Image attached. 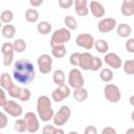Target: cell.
<instances>
[{"label": "cell", "mask_w": 134, "mask_h": 134, "mask_svg": "<svg viewBox=\"0 0 134 134\" xmlns=\"http://www.w3.org/2000/svg\"><path fill=\"white\" fill-rule=\"evenodd\" d=\"M36 77L34 64L27 59H21L14 63L13 79L20 85H28Z\"/></svg>", "instance_id": "1"}, {"label": "cell", "mask_w": 134, "mask_h": 134, "mask_svg": "<svg viewBox=\"0 0 134 134\" xmlns=\"http://www.w3.org/2000/svg\"><path fill=\"white\" fill-rule=\"evenodd\" d=\"M37 115L42 121H49L53 118L54 111L52 109L51 100L47 95H40L37 99Z\"/></svg>", "instance_id": "2"}, {"label": "cell", "mask_w": 134, "mask_h": 134, "mask_svg": "<svg viewBox=\"0 0 134 134\" xmlns=\"http://www.w3.org/2000/svg\"><path fill=\"white\" fill-rule=\"evenodd\" d=\"M70 39H71V31L68 28H66V27L59 28V29L54 30L53 34L51 35L50 46H53V45H65V43L70 41Z\"/></svg>", "instance_id": "3"}, {"label": "cell", "mask_w": 134, "mask_h": 134, "mask_svg": "<svg viewBox=\"0 0 134 134\" xmlns=\"http://www.w3.org/2000/svg\"><path fill=\"white\" fill-rule=\"evenodd\" d=\"M70 116H71V109H70V107L67 106V105H64V106H62L58 110V112L54 113L53 118H52L53 125L58 126V128H60L61 126H64L69 120Z\"/></svg>", "instance_id": "4"}, {"label": "cell", "mask_w": 134, "mask_h": 134, "mask_svg": "<svg viewBox=\"0 0 134 134\" xmlns=\"http://www.w3.org/2000/svg\"><path fill=\"white\" fill-rule=\"evenodd\" d=\"M85 84V80L83 74L79 68H72L68 74V86L73 89L83 88Z\"/></svg>", "instance_id": "5"}, {"label": "cell", "mask_w": 134, "mask_h": 134, "mask_svg": "<svg viewBox=\"0 0 134 134\" xmlns=\"http://www.w3.org/2000/svg\"><path fill=\"white\" fill-rule=\"evenodd\" d=\"M105 98L110 103H118L121 98V92L119 88L114 84H107L104 88Z\"/></svg>", "instance_id": "6"}, {"label": "cell", "mask_w": 134, "mask_h": 134, "mask_svg": "<svg viewBox=\"0 0 134 134\" xmlns=\"http://www.w3.org/2000/svg\"><path fill=\"white\" fill-rule=\"evenodd\" d=\"M37 63H38L39 71L43 74L49 73L52 69V58L47 53H43V54L39 55Z\"/></svg>", "instance_id": "7"}, {"label": "cell", "mask_w": 134, "mask_h": 134, "mask_svg": "<svg viewBox=\"0 0 134 134\" xmlns=\"http://www.w3.org/2000/svg\"><path fill=\"white\" fill-rule=\"evenodd\" d=\"M38 115L31 111L29 112H26L25 115H24V120L26 122V126H27V132L29 133H36L38 132V130L40 129V122H39V119H38Z\"/></svg>", "instance_id": "8"}, {"label": "cell", "mask_w": 134, "mask_h": 134, "mask_svg": "<svg viewBox=\"0 0 134 134\" xmlns=\"http://www.w3.org/2000/svg\"><path fill=\"white\" fill-rule=\"evenodd\" d=\"M94 43H95V40H94L93 36L90 34H87V32L80 34L75 38V44L79 47H82V48L87 49V50L91 49L94 46Z\"/></svg>", "instance_id": "9"}, {"label": "cell", "mask_w": 134, "mask_h": 134, "mask_svg": "<svg viewBox=\"0 0 134 134\" xmlns=\"http://www.w3.org/2000/svg\"><path fill=\"white\" fill-rule=\"evenodd\" d=\"M1 52L3 54V61H2L3 65L5 67L10 66L14 60V52H15L13 43H9V42L3 43L1 46Z\"/></svg>", "instance_id": "10"}, {"label": "cell", "mask_w": 134, "mask_h": 134, "mask_svg": "<svg viewBox=\"0 0 134 134\" xmlns=\"http://www.w3.org/2000/svg\"><path fill=\"white\" fill-rule=\"evenodd\" d=\"M2 109H3V112L14 117H20L23 113L22 107L16 100H13V99L7 100V103L2 107Z\"/></svg>", "instance_id": "11"}, {"label": "cell", "mask_w": 134, "mask_h": 134, "mask_svg": "<svg viewBox=\"0 0 134 134\" xmlns=\"http://www.w3.org/2000/svg\"><path fill=\"white\" fill-rule=\"evenodd\" d=\"M70 94H71L70 87L67 86L66 84H64V85L58 86V87L51 92V98H52V100H54L55 103H59V102H62L63 99H65L66 97H68Z\"/></svg>", "instance_id": "12"}, {"label": "cell", "mask_w": 134, "mask_h": 134, "mask_svg": "<svg viewBox=\"0 0 134 134\" xmlns=\"http://www.w3.org/2000/svg\"><path fill=\"white\" fill-rule=\"evenodd\" d=\"M116 27H117V23L114 18H104L100 19V21L97 23V29L102 34L110 32Z\"/></svg>", "instance_id": "13"}, {"label": "cell", "mask_w": 134, "mask_h": 134, "mask_svg": "<svg viewBox=\"0 0 134 134\" xmlns=\"http://www.w3.org/2000/svg\"><path fill=\"white\" fill-rule=\"evenodd\" d=\"M104 62L107 66H109L112 69H118L122 65V61L119 55H117L114 52H108L104 57Z\"/></svg>", "instance_id": "14"}, {"label": "cell", "mask_w": 134, "mask_h": 134, "mask_svg": "<svg viewBox=\"0 0 134 134\" xmlns=\"http://www.w3.org/2000/svg\"><path fill=\"white\" fill-rule=\"evenodd\" d=\"M89 10L91 12L93 17H95V18H102L105 16V13H106L104 5L100 2L94 1V0L89 2Z\"/></svg>", "instance_id": "15"}, {"label": "cell", "mask_w": 134, "mask_h": 134, "mask_svg": "<svg viewBox=\"0 0 134 134\" xmlns=\"http://www.w3.org/2000/svg\"><path fill=\"white\" fill-rule=\"evenodd\" d=\"M92 62H93V55L89 52H83L81 53V59H80V65L79 67L85 71L91 70L92 67Z\"/></svg>", "instance_id": "16"}, {"label": "cell", "mask_w": 134, "mask_h": 134, "mask_svg": "<svg viewBox=\"0 0 134 134\" xmlns=\"http://www.w3.org/2000/svg\"><path fill=\"white\" fill-rule=\"evenodd\" d=\"M73 6H74L75 13L81 17L87 16L88 13L90 12L89 7H88V1L87 0H75L73 3Z\"/></svg>", "instance_id": "17"}, {"label": "cell", "mask_w": 134, "mask_h": 134, "mask_svg": "<svg viewBox=\"0 0 134 134\" xmlns=\"http://www.w3.org/2000/svg\"><path fill=\"white\" fill-rule=\"evenodd\" d=\"M120 12L126 17L134 15V0H124L120 6Z\"/></svg>", "instance_id": "18"}, {"label": "cell", "mask_w": 134, "mask_h": 134, "mask_svg": "<svg viewBox=\"0 0 134 134\" xmlns=\"http://www.w3.org/2000/svg\"><path fill=\"white\" fill-rule=\"evenodd\" d=\"M15 84L13 82V79H12L10 74L8 72H3L0 76V86H1V88L8 91Z\"/></svg>", "instance_id": "19"}, {"label": "cell", "mask_w": 134, "mask_h": 134, "mask_svg": "<svg viewBox=\"0 0 134 134\" xmlns=\"http://www.w3.org/2000/svg\"><path fill=\"white\" fill-rule=\"evenodd\" d=\"M132 32V28L128 23H120L116 27V34L120 38H128Z\"/></svg>", "instance_id": "20"}, {"label": "cell", "mask_w": 134, "mask_h": 134, "mask_svg": "<svg viewBox=\"0 0 134 134\" xmlns=\"http://www.w3.org/2000/svg\"><path fill=\"white\" fill-rule=\"evenodd\" d=\"M52 81L57 86H61L64 85L66 82V76H65V72L62 69H57L53 71L52 73Z\"/></svg>", "instance_id": "21"}, {"label": "cell", "mask_w": 134, "mask_h": 134, "mask_svg": "<svg viewBox=\"0 0 134 134\" xmlns=\"http://www.w3.org/2000/svg\"><path fill=\"white\" fill-rule=\"evenodd\" d=\"M1 34L5 39H13L16 35V27L12 24H5L1 29Z\"/></svg>", "instance_id": "22"}, {"label": "cell", "mask_w": 134, "mask_h": 134, "mask_svg": "<svg viewBox=\"0 0 134 134\" xmlns=\"http://www.w3.org/2000/svg\"><path fill=\"white\" fill-rule=\"evenodd\" d=\"M51 54L57 59H62L66 55L65 45H53L51 46Z\"/></svg>", "instance_id": "23"}, {"label": "cell", "mask_w": 134, "mask_h": 134, "mask_svg": "<svg viewBox=\"0 0 134 134\" xmlns=\"http://www.w3.org/2000/svg\"><path fill=\"white\" fill-rule=\"evenodd\" d=\"M51 29H52V26L48 21H40L37 25V30L39 31V34L44 36L50 34Z\"/></svg>", "instance_id": "24"}, {"label": "cell", "mask_w": 134, "mask_h": 134, "mask_svg": "<svg viewBox=\"0 0 134 134\" xmlns=\"http://www.w3.org/2000/svg\"><path fill=\"white\" fill-rule=\"evenodd\" d=\"M72 95L76 102H84L88 98V91L84 87L80 89H74V91L72 92Z\"/></svg>", "instance_id": "25"}, {"label": "cell", "mask_w": 134, "mask_h": 134, "mask_svg": "<svg viewBox=\"0 0 134 134\" xmlns=\"http://www.w3.org/2000/svg\"><path fill=\"white\" fill-rule=\"evenodd\" d=\"M25 20L29 23H35L39 20V12L36 8H28L25 12Z\"/></svg>", "instance_id": "26"}, {"label": "cell", "mask_w": 134, "mask_h": 134, "mask_svg": "<svg viewBox=\"0 0 134 134\" xmlns=\"http://www.w3.org/2000/svg\"><path fill=\"white\" fill-rule=\"evenodd\" d=\"M113 71L111 68H103L99 72V79L105 83H110L113 80Z\"/></svg>", "instance_id": "27"}, {"label": "cell", "mask_w": 134, "mask_h": 134, "mask_svg": "<svg viewBox=\"0 0 134 134\" xmlns=\"http://www.w3.org/2000/svg\"><path fill=\"white\" fill-rule=\"evenodd\" d=\"M94 47H95V49H96L98 52H100V53H108L109 45H108L107 41L104 40V39H98V40H96L95 43H94Z\"/></svg>", "instance_id": "28"}, {"label": "cell", "mask_w": 134, "mask_h": 134, "mask_svg": "<svg viewBox=\"0 0 134 134\" xmlns=\"http://www.w3.org/2000/svg\"><path fill=\"white\" fill-rule=\"evenodd\" d=\"M0 20L4 24H10L14 20V13L10 9H5L0 14Z\"/></svg>", "instance_id": "29"}, {"label": "cell", "mask_w": 134, "mask_h": 134, "mask_svg": "<svg viewBox=\"0 0 134 134\" xmlns=\"http://www.w3.org/2000/svg\"><path fill=\"white\" fill-rule=\"evenodd\" d=\"M64 24L66 25V28H68L69 30H74L77 28V21L75 20L74 17L72 16H66L64 19Z\"/></svg>", "instance_id": "30"}, {"label": "cell", "mask_w": 134, "mask_h": 134, "mask_svg": "<svg viewBox=\"0 0 134 134\" xmlns=\"http://www.w3.org/2000/svg\"><path fill=\"white\" fill-rule=\"evenodd\" d=\"M13 46H14V49H15V52H23L25 49H26V42L23 40V39H17L13 42Z\"/></svg>", "instance_id": "31"}, {"label": "cell", "mask_w": 134, "mask_h": 134, "mask_svg": "<svg viewBox=\"0 0 134 134\" xmlns=\"http://www.w3.org/2000/svg\"><path fill=\"white\" fill-rule=\"evenodd\" d=\"M14 129H15V131H17L19 133H23V132L27 131V126H26V122H25L24 118L17 119L14 124Z\"/></svg>", "instance_id": "32"}, {"label": "cell", "mask_w": 134, "mask_h": 134, "mask_svg": "<svg viewBox=\"0 0 134 134\" xmlns=\"http://www.w3.org/2000/svg\"><path fill=\"white\" fill-rule=\"evenodd\" d=\"M124 71L128 75H134V60H127L124 63Z\"/></svg>", "instance_id": "33"}, {"label": "cell", "mask_w": 134, "mask_h": 134, "mask_svg": "<svg viewBox=\"0 0 134 134\" xmlns=\"http://www.w3.org/2000/svg\"><path fill=\"white\" fill-rule=\"evenodd\" d=\"M21 91H22V88L18 85H14L7 92H8V95L13 98H18L20 97V94H21Z\"/></svg>", "instance_id": "34"}, {"label": "cell", "mask_w": 134, "mask_h": 134, "mask_svg": "<svg viewBox=\"0 0 134 134\" xmlns=\"http://www.w3.org/2000/svg\"><path fill=\"white\" fill-rule=\"evenodd\" d=\"M80 59H81V52H73L69 57V62L72 66L79 67L80 65Z\"/></svg>", "instance_id": "35"}, {"label": "cell", "mask_w": 134, "mask_h": 134, "mask_svg": "<svg viewBox=\"0 0 134 134\" xmlns=\"http://www.w3.org/2000/svg\"><path fill=\"white\" fill-rule=\"evenodd\" d=\"M102 67H103V60L99 59L98 57H93V62H92L91 71H98Z\"/></svg>", "instance_id": "36"}, {"label": "cell", "mask_w": 134, "mask_h": 134, "mask_svg": "<svg viewBox=\"0 0 134 134\" xmlns=\"http://www.w3.org/2000/svg\"><path fill=\"white\" fill-rule=\"evenodd\" d=\"M30 96H31L30 90L28 88H22V91H21V94H20L19 99L21 102H27V100H29Z\"/></svg>", "instance_id": "37"}, {"label": "cell", "mask_w": 134, "mask_h": 134, "mask_svg": "<svg viewBox=\"0 0 134 134\" xmlns=\"http://www.w3.org/2000/svg\"><path fill=\"white\" fill-rule=\"evenodd\" d=\"M8 118L5 114V112H0V129H4L7 126Z\"/></svg>", "instance_id": "38"}, {"label": "cell", "mask_w": 134, "mask_h": 134, "mask_svg": "<svg viewBox=\"0 0 134 134\" xmlns=\"http://www.w3.org/2000/svg\"><path fill=\"white\" fill-rule=\"evenodd\" d=\"M55 127L52 125H46L42 129V134H54L55 132Z\"/></svg>", "instance_id": "39"}, {"label": "cell", "mask_w": 134, "mask_h": 134, "mask_svg": "<svg viewBox=\"0 0 134 134\" xmlns=\"http://www.w3.org/2000/svg\"><path fill=\"white\" fill-rule=\"evenodd\" d=\"M126 49L130 53H134V38H130L126 42Z\"/></svg>", "instance_id": "40"}, {"label": "cell", "mask_w": 134, "mask_h": 134, "mask_svg": "<svg viewBox=\"0 0 134 134\" xmlns=\"http://www.w3.org/2000/svg\"><path fill=\"white\" fill-rule=\"evenodd\" d=\"M73 3H74V1H72V0H60L59 1V5L62 8H70L73 5Z\"/></svg>", "instance_id": "41"}, {"label": "cell", "mask_w": 134, "mask_h": 134, "mask_svg": "<svg viewBox=\"0 0 134 134\" xmlns=\"http://www.w3.org/2000/svg\"><path fill=\"white\" fill-rule=\"evenodd\" d=\"M7 98H6V95H5V90L4 89H0V106H1V108L7 103Z\"/></svg>", "instance_id": "42"}, {"label": "cell", "mask_w": 134, "mask_h": 134, "mask_svg": "<svg viewBox=\"0 0 134 134\" xmlns=\"http://www.w3.org/2000/svg\"><path fill=\"white\" fill-rule=\"evenodd\" d=\"M84 134H97V129L94 126H87L84 130Z\"/></svg>", "instance_id": "43"}, {"label": "cell", "mask_w": 134, "mask_h": 134, "mask_svg": "<svg viewBox=\"0 0 134 134\" xmlns=\"http://www.w3.org/2000/svg\"><path fill=\"white\" fill-rule=\"evenodd\" d=\"M102 134H116V130L113 127H105L102 130Z\"/></svg>", "instance_id": "44"}, {"label": "cell", "mask_w": 134, "mask_h": 134, "mask_svg": "<svg viewBox=\"0 0 134 134\" xmlns=\"http://www.w3.org/2000/svg\"><path fill=\"white\" fill-rule=\"evenodd\" d=\"M29 4L31 5V6H40V5H42L43 4V0H30L29 1Z\"/></svg>", "instance_id": "45"}, {"label": "cell", "mask_w": 134, "mask_h": 134, "mask_svg": "<svg viewBox=\"0 0 134 134\" xmlns=\"http://www.w3.org/2000/svg\"><path fill=\"white\" fill-rule=\"evenodd\" d=\"M54 134H65V132H64L63 129H61V128H57Z\"/></svg>", "instance_id": "46"}, {"label": "cell", "mask_w": 134, "mask_h": 134, "mask_svg": "<svg viewBox=\"0 0 134 134\" xmlns=\"http://www.w3.org/2000/svg\"><path fill=\"white\" fill-rule=\"evenodd\" d=\"M129 103H130V105H131L132 107H134V94L130 96V98H129Z\"/></svg>", "instance_id": "47"}, {"label": "cell", "mask_w": 134, "mask_h": 134, "mask_svg": "<svg viewBox=\"0 0 134 134\" xmlns=\"http://www.w3.org/2000/svg\"><path fill=\"white\" fill-rule=\"evenodd\" d=\"M126 134H134V128H129L126 131Z\"/></svg>", "instance_id": "48"}, {"label": "cell", "mask_w": 134, "mask_h": 134, "mask_svg": "<svg viewBox=\"0 0 134 134\" xmlns=\"http://www.w3.org/2000/svg\"><path fill=\"white\" fill-rule=\"evenodd\" d=\"M131 119H132V121L134 122V111L131 113Z\"/></svg>", "instance_id": "49"}, {"label": "cell", "mask_w": 134, "mask_h": 134, "mask_svg": "<svg viewBox=\"0 0 134 134\" xmlns=\"http://www.w3.org/2000/svg\"><path fill=\"white\" fill-rule=\"evenodd\" d=\"M68 134H80V133H77V132H75V131H71V132H69Z\"/></svg>", "instance_id": "50"}, {"label": "cell", "mask_w": 134, "mask_h": 134, "mask_svg": "<svg viewBox=\"0 0 134 134\" xmlns=\"http://www.w3.org/2000/svg\"><path fill=\"white\" fill-rule=\"evenodd\" d=\"M133 60H134V58H133Z\"/></svg>", "instance_id": "51"}]
</instances>
